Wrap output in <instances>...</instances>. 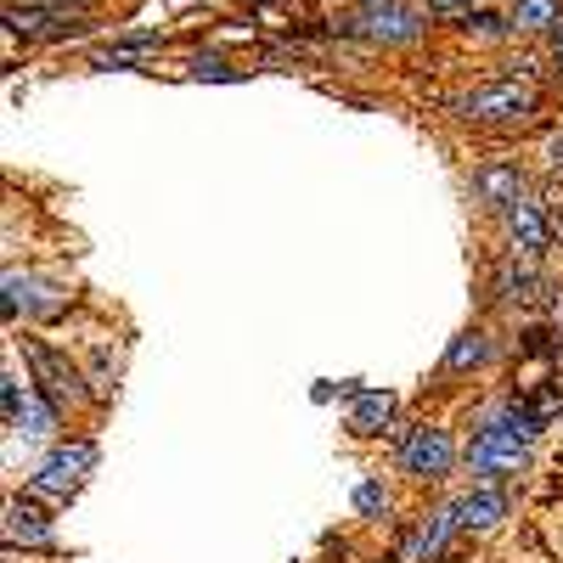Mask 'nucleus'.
Wrapping results in <instances>:
<instances>
[{"label": "nucleus", "mask_w": 563, "mask_h": 563, "mask_svg": "<svg viewBox=\"0 0 563 563\" xmlns=\"http://www.w3.org/2000/svg\"><path fill=\"white\" fill-rule=\"evenodd\" d=\"M456 530H462V525H456V512H451V507H445V512H429V525H422L417 541H411V558H417V563H422V558H440L445 541H451Z\"/></svg>", "instance_id": "f8f14e48"}, {"label": "nucleus", "mask_w": 563, "mask_h": 563, "mask_svg": "<svg viewBox=\"0 0 563 563\" xmlns=\"http://www.w3.org/2000/svg\"><path fill=\"white\" fill-rule=\"evenodd\" d=\"M547 153H552V164H563V135H552V147H547Z\"/></svg>", "instance_id": "b1692460"}, {"label": "nucleus", "mask_w": 563, "mask_h": 563, "mask_svg": "<svg viewBox=\"0 0 563 563\" xmlns=\"http://www.w3.org/2000/svg\"><path fill=\"white\" fill-rule=\"evenodd\" d=\"M7 536L29 541V547H52V519H45L34 501H12L7 507Z\"/></svg>", "instance_id": "9d476101"}, {"label": "nucleus", "mask_w": 563, "mask_h": 563, "mask_svg": "<svg viewBox=\"0 0 563 563\" xmlns=\"http://www.w3.org/2000/svg\"><path fill=\"white\" fill-rule=\"evenodd\" d=\"M147 45H153V40H130V45H113V52H97V63H102V68H124L130 57H141V52H147Z\"/></svg>", "instance_id": "a211bd4d"}, {"label": "nucleus", "mask_w": 563, "mask_h": 563, "mask_svg": "<svg viewBox=\"0 0 563 563\" xmlns=\"http://www.w3.org/2000/svg\"><path fill=\"white\" fill-rule=\"evenodd\" d=\"M389 417H395V395L366 389V395L355 400V411H350V429H355V434H384Z\"/></svg>", "instance_id": "9b49d317"}, {"label": "nucleus", "mask_w": 563, "mask_h": 563, "mask_svg": "<svg viewBox=\"0 0 563 563\" xmlns=\"http://www.w3.org/2000/svg\"><path fill=\"white\" fill-rule=\"evenodd\" d=\"M90 18L79 12V7H23V12H12V29H23V34H45V40H63V34H79Z\"/></svg>", "instance_id": "6e6552de"}, {"label": "nucleus", "mask_w": 563, "mask_h": 563, "mask_svg": "<svg viewBox=\"0 0 563 563\" xmlns=\"http://www.w3.org/2000/svg\"><path fill=\"white\" fill-rule=\"evenodd\" d=\"M23 355H29V366L40 372V384L52 389V400L57 406H79L85 400V389H79V372L57 355V350H45L40 339H23Z\"/></svg>", "instance_id": "423d86ee"}, {"label": "nucleus", "mask_w": 563, "mask_h": 563, "mask_svg": "<svg viewBox=\"0 0 563 563\" xmlns=\"http://www.w3.org/2000/svg\"><path fill=\"white\" fill-rule=\"evenodd\" d=\"M192 74H198V79H238V68L220 63V57H198V63H192Z\"/></svg>", "instance_id": "6ab92c4d"}, {"label": "nucleus", "mask_w": 563, "mask_h": 563, "mask_svg": "<svg viewBox=\"0 0 563 563\" xmlns=\"http://www.w3.org/2000/svg\"><path fill=\"white\" fill-rule=\"evenodd\" d=\"M97 467V445L90 440H74V445H57L52 456L40 462V474H34V496H74L85 485V474Z\"/></svg>", "instance_id": "7ed1b4c3"}, {"label": "nucleus", "mask_w": 563, "mask_h": 563, "mask_svg": "<svg viewBox=\"0 0 563 563\" xmlns=\"http://www.w3.org/2000/svg\"><path fill=\"white\" fill-rule=\"evenodd\" d=\"M451 512H456L462 530H490L496 519H507V496L496 485H474V490H462L451 501Z\"/></svg>", "instance_id": "0eeeda50"}, {"label": "nucleus", "mask_w": 563, "mask_h": 563, "mask_svg": "<svg viewBox=\"0 0 563 563\" xmlns=\"http://www.w3.org/2000/svg\"><path fill=\"white\" fill-rule=\"evenodd\" d=\"M467 7H479V0H429V12H440V18H456Z\"/></svg>", "instance_id": "412c9836"}, {"label": "nucleus", "mask_w": 563, "mask_h": 563, "mask_svg": "<svg viewBox=\"0 0 563 563\" xmlns=\"http://www.w3.org/2000/svg\"><path fill=\"white\" fill-rule=\"evenodd\" d=\"M490 355V344H485V333H467L456 350H451V361L445 366H474V361H485Z\"/></svg>", "instance_id": "dca6fc26"}, {"label": "nucleus", "mask_w": 563, "mask_h": 563, "mask_svg": "<svg viewBox=\"0 0 563 563\" xmlns=\"http://www.w3.org/2000/svg\"><path fill=\"white\" fill-rule=\"evenodd\" d=\"M467 29H474V34H501V18H490V12H467Z\"/></svg>", "instance_id": "aec40b11"}, {"label": "nucleus", "mask_w": 563, "mask_h": 563, "mask_svg": "<svg viewBox=\"0 0 563 563\" xmlns=\"http://www.w3.org/2000/svg\"><path fill=\"white\" fill-rule=\"evenodd\" d=\"M0 406H7V429H12V434H23V440H45V434L57 429L52 406H40V400H34V389H29V384H18V378L0 384Z\"/></svg>", "instance_id": "39448f33"}, {"label": "nucleus", "mask_w": 563, "mask_h": 563, "mask_svg": "<svg viewBox=\"0 0 563 563\" xmlns=\"http://www.w3.org/2000/svg\"><path fill=\"white\" fill-rule=\"evenodd\" d=\"M530 282H536V276H530V271H525L519 260H507V265H501V294L525 299V288H530Z\"/></svg>", "instance_id": "f3484780"}, {"label": "nucleus", "mask_w": 563, "mask_h": 563, "mask_svg": "<svg viewBox=\"0 0 563 563\" xmlns=\"http://www.w3.org/2000/svg\"><path fill=\"white\" fill-rule=\"evenodd\" d=\"M462 119H479V124H507V119H530L536 113V90L519 79H501V85H479L456 102Z\"/></svg>", "instance_id": "f03ea898"}, {"label": "nucleus", "mask_w": 563, "mask_h": 563, "mask_svg": "<svg viewBox=\"0 0 563 563\" xmlns=\"http://www.w3.org/2000/svg\"><path fill=\"white\" fill-rule=\"evenodd\" d=\"M474 198L479 203H496V209L519 203V169H479L474 175Z\"/></svg>", "instance_id": "ddd939ff"}, {"label": "nucleus", "mask_w": 563, "mask_h": 563, "mask_svg": "<svg viewBox=\"0 0 563 563\" xmlns=\"http://www.w3.org/2000/svg\"><path fill=\"white\" fill-rule=\"evenodd\" d=\"M507 231H512V243H519V254H541L547 249V214L530 203V198H519V203H507Z\"/></svg>", "instance_id": "1a4fd4ad"}, {"label": "nucleus", "mask_w": 563, "mask_h": 563, "mask_svg": "<svg viewBox=\"0 0 563 563\" xmlns=\"http://www.w3.org/2000/svg\"><path fill=\"white\" fill-rule=\"evenodd\" d=\"M355 501H361V512H384V490H378V485H361Z\"/></svg>", "instance_id": "4be33fe9"}, {"label": "nucleus", "mask_w": 563, "mask_h": 563, "mask_svg": "<svg viewBox=\"0 0 563 563\" xmlns=\"http://www.w3.org/2000/svg\"><path fill=\"white\" fill-rule=\"evenodd\" d=\"M563 12H558V0H512V29H552Z\"/></svg>", "instance_id": "4468645a"}, {"label": "nucleus", "mask_w": 563, "mask_h": 563, "mask_svg": "<svg viewBox=\"0 0 563 563\" xmlns=\"http://www.w3.org/2000/svg\"><path fill=\"white\" fill-rule=\"evenodd\" d=\"M366 34H372V40H411L417 23H411V12H389V7H384V12L366 18Z\"/></svg>", "instance_id": "2eb2a0df"}, {"label": "nucleus", "mask_w": 563, "mask_h": 563, "mask_svg": "<svg viewBox=\"0 0 563 563\" xmlns=\"http://www.w3.org/2000/svg\"><path fill=\"white\" fill-rule=\"evenodd\" d=\"M467 467H474L479 479H501V474H525L530 467V440L501 429V422H485L467 445Z\"/></svg>", "instance_id": "f257e3e1"}, {"label": "nucleus", "mask_w": 563, "mask_h": 563, "mask_svg": "<svg viewBox=\"0 0 563 563\" xmlns=\"http://www.w3.org/2000/svg\"><path fill=\"white\" fill-rule=\"evenodd\" d=\"M552 63L563 68V23H552Z\"/></svg>", "instance_id": "5701e85b"}, {"label": "nucleus", "mask_w": 563, "mask_h": 563, "mask_svg": "<svg viewBox=\"0 0 563 563\" xmlns=\"http://www.w3.org/2000/svg\"><path fill=\"white\" fill-rule=\"evenodd\" d=\"M400 462H406V474H417V479H445L451 462H456V445H451L445 429H411L400 440Z\"/></svg>", "instance_id": "20e7f679"}]
</instances>
